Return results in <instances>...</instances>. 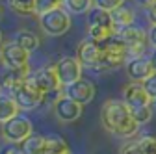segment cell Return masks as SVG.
<instances>
[{
    "label": "cell",
    "mask_w": 156,
    "mask_h": 154,
    "mask_svg": "<svg viewBox=\"0 0 156 154\" xmlns=\"http://www.w3.org/2000/svg\"><path fill=\"white\" fill-rule=\"evenodd\" d=\"M0 45H2V30H0Z\"/></svg>",
    "instance_id": "cell-37"
},
{
    "label": "cell",
    "mask_w": 156,
    "mask_h": 154,
    "mask_svg": "<svg viewBox=\"0 0 156 154\" xmlns=\"http://www.w3.org/2000/svg\"><path fill=\"white\" fill-rule=\"evenodd\" d=\"M4 154H21V152H19V149H8Z\"/></svg>",
    "instance_id": "cell-35"
},
{
    "label": "cell",
    "mask_w": 156,
    "mask_h": 154,
    "mask_svg": "<svg viewBox=\"0 0 156 154\" xmlns=\"http://www.w3.org/2000/svg\"><path fill=\"white\" fill-rule=\"evenodd\" d=\"M62 6H63V0H35V15H43Z\"/></svg>",
    "instance_id": "cell-26"
},
{
    "label": "cell",
    "mask_w": 156,
    "mask_h": 154,
    "mask_svg": "<svg viewBox=\"0 0 156 154\" xmlns=\"http://www.w3.org/2000/svg\"><path fill=\"white\" fill-rule=\"evenodd\" d=\"M0 63H2V45H0Z\"/></svg>",
    "instance_id": "cell-36"
},
{
    "label": "cell",
    "mask_w": 156,
    "mask_h": 154,
    "mask_svg": "<svg viewBox=\"0 0 156 154\" xmlns=\"http://www.w3.org/2000/svg\"><path fill=\"white\" fill-rule=\"evenodd\" d=\"M52 108H54V113H56V119L60 123H73L82 115V106L78 102H74L73 99L65 97V95H62Z\"/></svg>",
    "instance_id": "cell-14"
},
{
    "label": "cell",
    "mask_w": 156,
    "mask_h": 154,
    "mask_svg": "<svg viewBox=\"0 0 156 154\" xmlns=\"http://www.w3.org/2000/svg\"><path fill=\"white\" fill-rule=\"evenodd\" d=\"M54 67H56V72H58V78H60V84L63 87L82 78V69L84 67L78 61V58L65 56L62 60H58V63Z\"/></svg>",
    "instance_id": "cell-7"
},
{
    "label": "cell",
    "mask_w": 156,
    "mask_h": 154,
    "mask_svg": "<svg viewBox=\"0 0 156 154\" xmlns=\"http://www.w3.org/2000/svg\"><path fill=\"white\" fill-rule=\"evenodd\" d=\"M2 138L9 143H21L23 139H26L30 134H34V126L32 121L26 115H17V117L2 123Z\"/></svg>",
    "instance_id": "cell-6"
},
{
    "label": "cell",
    "mask_w": 156,
    "mask_h": 154,
    "mask_svg": "<svg viewBox=\"0 0 156 154\" xmlns=\"http://www.w3.org/2000/svg\"><path fill=\"white\" fill-rule=\"evenodd\" d=\"M143 86H145V89H147V93H149V97H151V99H156V71L143 82Z\"/></svg>",
    "instance_id": "cell-30"
},
{
    "label": "cell",
    "mask_w": 156,
    "mask_h": 154,
    "mask_svg": "<svg viewBox=\"0 0 156 154\" xmlns=\"http://www.w3.org/2000/svg\"><path fill=\"white\" fill-rule=\"evenodd\" d=\"M87 26H113L112 24V13L93 6L87 11Z\"/></svg>",
    "instance_id": "cell-20"
},
{
    "label": "cell",
    "mask_w": 156,
    "mask_h": 154,
    "mask_svg": "<svg viewBox=\"0 0 156 154\" xmlns=\"http://www.w3.org/2000/svg\"><path fill=\"white\" fill-rule=\"evenodd\" d=\"M123 102L132 110V108H141V106H151L152 99L143 86V82H130L123 89Z\"/></svg>",
    "instance_id": "cell-10"
},
{
    "label": "cell",
    "mask_w": 156,
    "mask_h": 154,
    "mask_svg": "<svg viewBox=\"0 0 156 154\" xmlns=\"http://www.w3.org/2000/svg\"><path fill=\"white\" fill-rule=\"evenodd\" d=\"M39 26H41V30L50 37L63 35L71 30V15L63 8L50 9L43 15H39Z\"/></svg>",
    "instance_id": "cell-3"
},
{
    "label": "cell",
    "mask_w": 156,
    "mask_h": 154,
    "mask_svg": "<svg viewBox=\"0 0 156 154\" xmlns=\"http://www.w3.org/2000/svg\"><path fill=\"white\" fill-rule=\"evenodd\" d=\"M63 95H65V97H69V99H73L74 102H78L80 106H86L95 97V86L89 80L80 78V80H76V82L65 86L63 87Z\"/></svg>",
    "instance_id": "cell-9"
},
{
    "label": "cell",
    "mask_w": 156,
    "mask_h": 154,
    "mask_svg": "<svg viewBox=\"0 0 156 154\" xmlns=\"http://www.w3.org/2000/svg\"><path fill=\"white\" fill-rule=\"evenodd\" d=\"M152 104H154V108H156V99H152Z\"/></svg>",
    "instance_id": "cell-38"
},
{
    "label": "cell",
    "mask_w": 156,
    "mask_h": 154,
    "mask_svg": "<svg viewBox=\"0 0 156 154\" xmlns=\"http://www.w3.org/2000/svg\"><path fill=\"white\" fill-rule=\"evenodd\" d=\"M19 111H21V108L17 106L15 99L11 95L0 91V123H6V121L17 117Z\"/></svg>",
    "instance_id": "cell-18"
},
{
    "label": "cell",
    "mask_w": 156,
    "mask_h": 154,
    "mask_svg": "<svg viewBox=\"0 0 156 154\" xmlns=\"http://www.w3.org/2000/svg\"><path fill=\"white\" fill-rule=\"evenodd\" d=\"M63 6L71 13H87L95 4L93 0H63Z\"/></svg>",
    "instance_id": "cell-24"
},
{
    "label": "cell",
    "mask_w": 156,
    "mask_h": 154,
    "mask_svg": "<svg viewBox=\"0 0 156 154\" xmlns=\"http://www.w3.org/2000/svg\"><path fill=\"white\" fill-rule=\"evenodd\" d=\"M149 60H151V63H152V69L156 71V48L152 50V54L149 56Z\"/></svg>",
    "instance_id": "cell-34"
},
{
    "label": "cell",
    "mask_w": 156,
    "mask_h": 154,
    "mask_svg": "<svg viewBox=\"0 0 156 154\" xmlns=\"http://www.w3.org/2000/svg\"><path fill=\"white\" fill-rule=\"evenodd\" d=\"M30 61V52L24 50L23 47H19L15 41H8L2 45V63L8 69H17L24 67Z\"/></svg>",
    "instance_id": "cell-12"
},
{
    "label": "cell",
    "mask_w": 156,
    "mask_h": 154,
    "mask_svg": "<svg viewBox=\"0 0 156 154\" xmlns=\"http://www.w3.org/2000/svg\"><path fill=\"white\" fill-rule=\"evenodd\" d=\"M132 117L136 119V123H138L140 126L141 124H147L151 119H152V108L151 106H141V108H132L130 110Z\"/></svg>",
    "instance_id": "cell-25"
},
{
    "label": "cell",
    "mask_w": 156,
    "mask_h": 154,
    "mask_svg": "<svg viewBox=\"0 0 156 154\" xmlns=\"http://www.w3.org/2000/svg\"><path fill=\"white\" fill-rule=\"evenodd\" d=\"M147 37H149V45L152 48H156V24H151V28L147 32Z\"/></svg>",
    "instance_id": "cell-31"
},
{
    "label": "cell",
    "mask_w": 156,
    "mask_h": 154,
    "mask_svg": "<svg viewBox=\"0 0 156 154\" xmlns=\"http://www.w3.org/2000/svg\"><path fill=\"white\" fill-rule=\"evenodd\" d=\"M45 141L47 136H41V134H30L26 139H23L19 143V152L21 154H43L45 152Z\"/></svg>",
    "instance_id": "cell-16"
},
{
    "label": "cell",
    "mask_w": 156,
    "mask_h": 154,
    "mask_svg": "<svg viewBox=\"0 0 156 154\" xmlns=\"http://www.w3.org/2000/svg\"><path fill=\"white\" fill-rule=\"evenodd\" d=\"M112 13V24L117 30H123V28H128V26H134V11L126 6H119L117 9L110 11Z\"/></svg>",
    "instance_id": "cell-17"
},
{
    "label": "cell",
    "mask_w": 156,
    "mask_h": 154,
    "mask_svg": "<svg viewBox=\"0 0 156 154\" xmlns=\"http://www.w3.org/2000/svg\"><path fill=\"white\" fill-rule=\"evenodd\" d=\"M19 47H23L24 50H28L30 54L34 52V50H37V47H39V37L34 33V32H30V30H19L17 33H15V39H13Z\"/></svg>",
    "instance_id": "cell-21"
},
{
    "label": "cell",
    "mask_w": 156,
    "mask_h": 154,
    "mask_svg": "<svg viewBox=\"0 0 156 154\" xmlns=\"http://www.w3.org/2000/svg\"><path fill=\"white\" fill-rule=\"evenodd\" d=\"M30 74H32L30 65L17 67V69H6V72L2 74V80H0V91L13 97V93L30 78Z\"/></svg>",
    "instance_id": "cell-8"
},
{
    "label": "cell",
    "mask_w": 156,
    "mask_h": 154,
    "mask_svg": "<svg viewBox=\"0 0 156 154\" xmlns=\"http://www.w3.org/2000/svg\"><path fill=\"white\" fill-rule=\"evenodd\" d=\"M8 4L19 15H34L35 13V0H8Z\"/></svg>",
    "instance_id": "cell-23"
},
{
    "label": "cell",
    "mask_w": 156,
    "mask_h": 154,
    "mask_svg": "<svg viewBox=\"0 0 156 154\" xmlns=\"http://www.w3.org/2000/svg\"><path fill=\"white\" fill-rule=\"evenodd\" d=\"M136 2H138L141 8H147V9H149V8H151L154 2H156V0H136Z\"/></svg>",
    "instance_id": "cell-33"
},
{
    "label": "cell",
    "mask_w": 156,
    "mask_h": 154,
    "mask_svg": "<svg viewBox=\"0 0 156 154\" xmlns=\"http://www.w3.org/2000/svg\"><path fill=\"white\" fill-rule=\"evenodd\" d=\"M113 35H115V28L113 26H87V37L91 41L99 43L101 47L104 43H108Z\"/></svg>",
    "instance_id": "cell-19"
},
{
    "label": "cell",
    "mask_w": 156,
    "mask_h": 154,
    "mask_svg": "<svg viewBox=\"0 0 156 154\" xmlns=\"http://www.w3.org/2000/svg\"><path fill=\"white\" fill-rule=\"evenodd\" d=\"M93 4L101 9H106V11H113L119 6H125V0H93Z\"/></svg>",
    "instance_id": "cell-28"
},
{
    "label": "cell",
    "mask_w": 156,
    "mask_h": 154,
    "mask_svg": "<svg viewBox=\"0 0 156 154\" xmlns=\"http://www.w3.org/2000/svg\"><path fill=\"white\" fill-rule=\"evenodd\" d=\"M115 37L125 45V48L130 52V56H141L149 45L147 32L138 26H128L123 30H117Z\"/></svg>",
    "instance_id": "cell-4"
},
{
    "label": "cell",
    "mask_w": 156,
    "mask_h": 154,
    "mask_svg": "<svg viewBox=\"0 0 156 154\" xmlns=\"http://www.w3.org/2000/svg\"><path fill=\"white\" fill-rule=\"evenodd\" d=\"M119 154H145V152H143L140 141H128V143H125L121 147V152Z\"/></svg>",
    "instance_id": "cell-29"
},
{
    "label": "cell",
    "mask_w": 156,
    "mask_h": 154,
    "mask_svg": "<svg viewBox=\"0 0 156 154\" xmlns=\"http://www.w3.org/2000/svg\"><path fill=\"white\" fill-rule=\"evenodd\" d=\"M101 52H102V47L87 37V39L80 41V45H78L76 58H78V61L82 63V67L97 69L99 67V61H101Z\"/></svg>",
    "instance_id": "cell-11"
},
{
    "label": "cell",
    "mask_w": 156,
    "mask_h": 154,
    "mask_svg": "<svg viewBox=\"0 0 156 154\" xmlns=\"http://www.w3.org/2000/svg\"><path fill=\"white\" fill-rule=\"evenodd\" d=\"M154 72L152 63L147 56H132L126 63V74L132 82H145L149 76Z\"/></svg>",
    "instance_id": "cell-13"
},
{
    "label": "cell",
    "mask_w": 156,
    "mask_h": 154,
    "mask_svg": "<svg viewBox=\"0 0 156 154\" xmlns=\"http://www.w3.org/2000/svg\"><path fill=\"white\" fill-rule=\"evenodd\" d=\"M138 141L145 154H156V136H143Z\"/></svg>",
    "instance_id": "cell-27"
},
{
    "label": "cell",
    "mask_w": 156,
    "mask_h": 154,
    "mask_svg": "<svg viewBox=\"0 0 156 154\" xmlns=\"http://www.w3.org/2000/svg\"><path fill=\"white\" fill-rule=\"evenodd\" d=\"M147 17H149V21H151V24H156V2L147 9Z\"/></svg>",
    "instance_id": "cell-32"
},
{
    "label": "cell",
    "mask_w": 156,
    "mask_h": 154,
    "mask_svg": "<svg viewBox=\"0 0 156 154\" xmlns=\"http://www.w3.org/2000/svg\"><path fill=\"white\" fill-rule=\"evenodd\" d=\"M0 17H2V6H0Z\"/></svg>",
    "instance_id": "cell-39"
},
{
    "label": "cell",
    "mask_w": 156,
    "mask_h": 154,
    "mask_svg": "<svg viewBox=\"0 0 156 154\" xmlns=\"http://www.w3.org/2000/svg\"><path fill=\"white\" fill-rule=\"evenodd\" d=\"M43 154H73V152H71V147L65 143L63 138H60V136H47L45 152Z\"/></svg>",
    "instance_id": "cell-22"
},
{
    "label": "cell",
    "mask_w": 156,
    "mask_h": 154,
    "mask_svg": "<svg viewBox=\"0 0 156 154\" xmlns=\"http://www.w3.org/2000/svg\"><path fill=\"white\" fill-rule=\"evenodd\" d=\"M30 80H32L39 89H41L43 93L56 91V89L62 87L60 78H58V72H56V67H54V65L43 67V69H37L35 72L30 74Z\"/></svg>",
    "instance_id": "cell-15"
},
{
    "label": "cell",
    "mask_w": 156,
    "mask_h": 154,
    "mask_svg": "<svg viewBox=\"0 0 156 154\" xmlns=\"http://www.w3.org/2000/svg\"><path fill=\"white\" fill-rule=\"evenodd\" d=\"M101 123L110 134L119 138H132L140 130V124L132 117L130 108L123 100H115V99H110L102 104Z\"/></svg>",
    "instance_id": "cell-1"
},
{
    "label": "cell",
    "mask_w": 156,
    "mask_h": 154,
    "mask_svg": "<svg viewBox=\"0 0 156 154\" xmlns=\"http://www.w3.org/2000/svg\"><path fill=\"white\" fill-rule=\"evenodd\" d=\"M130 52L125 48V45L113 35L108 43L102 45V52H101V61L99 67L93 69V71H110V69H117L121 65H126L130 60Z\"/></svg>",
    "instance_id": "cell-2"
},
{
    "label": "cell",
    "mask_w": 156,
    "mask_h": 154,
    "mask_svg": "<svg viewBox=\"0 0 156 154\" xmlns=\"http://www.w3.org/2000/svg\"><path fill=\"white\" fill-rule=\"evenodd\" d=\"M13 99H15L17 106L21 108V110L30 111V110H35V108H39V106L43 104V100H45V93L28 78L21 87H19V89L13 93Z\"/></svg>",
    "instance_id": "cell-5"
}]
</instances>
